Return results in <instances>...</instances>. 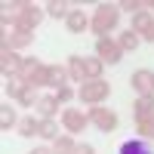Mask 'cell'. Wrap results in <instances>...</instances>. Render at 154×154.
I'll return each mask as SVG.
<instances>
[{
    "instance_id": "7a4b0ae2",
    "label": "cell",
    "mask_w": 154,
    "mask_h": 154,
    "mask_svg": "<svg viewBox=\"0 0 154 154\" xmlns=\"http://www.w3.org/2000/svg\"><path fill=\"white\" fill-rule=\"evenodd\" d=\"M68 25H71L74 31H80V28H83V16H80V12H71V16H68Z\"/></svg>"
},
{
    "instance_id": "277c9868",
    "label": "cell",
    "mask_w": 154,
    "mask_h": 154,
    "mask_svg": "<svg viewBox=\"0 0 154 154\" xmlns=\"http://www.w3.org/2000/svg\"><path fill=\"white\" fill-rule=\"evenodd\" d=\"M148 80H151V77H148L145 71H139V74H136V86H139V89H148Z\"/></svg>"
},
{
    "instance_id": "6da1fadb",
    "label": "cell",
    "mask_w": 154,
    "mask_h": 154,
    "mask_svg": "<svg viewBox=\"0 0 154 154\" xmlns=\"http://www.w3.org/2000/svg\"><path fill=\"white\" fill-rule=\"evenodd\" d=\"M123 154H148V151H145V145H139V142H126Z\"/></svg>"
},
{
    "instance_id": "8992f818",
    "label": "cell",
    "mask_w": 154,
    "mask_h": 154,
    "mask_svg": "<svg viewBox=\"0 0 154 154\" xmlns=\"http://www.w3.org/2000/svg\"><path fill=\"white\" fill-rule=\"evenodd\" d=\"M40 108H43V111H53V108H56V102H53V99H43V102H40Z\"/></svg>"
},
{
    "instance_id": "3957f363",
    "label": "cell",
    "mask_w": 154,
    "mask_h": 154,
    "mask_svg": "<svg viewBox=\"0 0 154 154\" xmlns=\"http://www.w3.org/2000/svg\"><path fill=\"white\" fill-rule=\"evenodd\" d=\"M99 49H102V53H108V62H117V53H114V46H108L105 40L99 43Z\"/></svg>"
},
{
    "instance_id": "5b68a950",
    "label": "cell",
    "mask_w": 154,
    "mask_h": 154,
    "mask_svg": "<svg viewBox=\"0 0 154 154\" xmlns=\"http://www.w3.org/2000/svg\"><path fill=\"white\" fill-rule=\"evenodd\" d=\"M49 12L53 16H65V3H49Z\"/></svg>"
}]
</instances>
